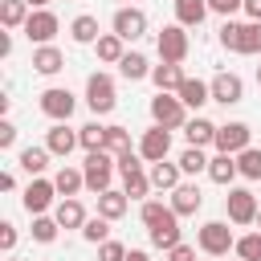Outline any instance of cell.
<instances>
[{"mask_svg":"<svg viewBox=\"0 0 261 261\" xmlns=\"http://www.w3.org/2000/svg\"><path fill=\"white\" fill-rule=\"evenodd\" d=\"M53 184H57V196H77L82 188H86V171H77V167H61L57 175H53Z\"/></svg>","mask_w":261,"mask_h":261,"instance_id":"obj_28","label":"cell"},{"mask_svg":"<svg viewBox=\"0 0 261 261\" xmlns=\"http://www.w3.org/2000/svg\"><path fill=\"white\" fill-rule=\"evenodd\" d=\"M45 147H49L57 159H69V151H73V147H82V139H77V130H69L65 122H53V126H49V135H45Z\"/></svg>","mask_w":261,"mask_h":261,"instance_id":"obj_14","label":"cell"},{"mask_svg":"<svg viewBox=\"0 0 261 261\" xmlns=\"http://www.w3.org/2000/svg\"><path fill=\"white\" fill-rule=\"evenodd\" d=\"M114 33H118L122 41H139V37L147 33V12L135 8V4H122V8L114 12Z\"/></svg>","mask_w":261,"mask_h":261,"instance_id":"obj_10","label":"cell"},{"mask_svg":"<svg viewBox=\"0 0 261 261\" xmlns=\"http://www.w3.org/2000/svg\"><path fill=\"white\" fill-rule=\"evenodd\" d=\"M57 29H61V20H57L49 8H33L29 20H24V37H29L33 45H53Z\"/></svg>","mask_w":261,"mask_h":261,"instance_id":"obj_6","label":"cell"},{"mask_svg":"<svg viewBox=\"0 0 261 261\" xmlns=\"http://www.w3.org/2000/svg\"><path fill=\"white\" fill-rule=\"evenodd\" d=\"M151 82H155L159 90H171V94H175V90H179V82H184V69H179L175 61H163V65H155V69H151Z\"/></svg>","mask_w":261,"mask_h":261,"instance_id":"obj_30","label":"cell"},{"mask_svg":"<svg viewBox=\"0 0 261 261\" xmlns=\"http://www.w3.org/2000/svg\"><path fill=\"white\" fill-rule=\"evenodd\" d=\"M49 155H53L49 147H24V151H20V167H24L29 175H41V171L49 167Z\"/></svg>","mask_w":261,"mask_h":261,"instance_id":"obj_32","label":"cell"},{"mask_svg":"<svg viewBox=\"0 0 261 261\" xmlns=\"http://www.w3.org/2000/svg\"><path fill=\"white\" fill-rule=\"evenodd\" d=\"M208 12H212V8H208V0H175V24H184V29L200 24Z\"/></svg>","mask_w":261,"mask_h":261,"instance_id":"obj_25","label":"cell"},{"mask_svg":"<svg viewBox=\"0 0 261 261\" xmlns=\"http://www.w3.org/2000/svg\"><path fill=\"white\" fill-rule=\"evenodd\" d=\"M73 106H77V98H73L69 90H61V86H49V90L41 94V110H45L53 122H69Z\"/></svg>","mask_w":261,"mask_h":261,"instance_id":"obj_11","label":"cell"},{"mask_svg":"<svg viewBox=\"0 0 261 261\" xmlns=\"http://www.w3.org/2000/svg\"><path fill=\"white\" fill-rule=\"evenodd\" d=\"M179 175H184V167H179V163H167V159L151 163V184H155L159 192H171V188H179Z\"/></svg>","mask_w":261,"mask_h":261,"instance_id":"obj_24","label":"cell"},{"mask_svg":"<svg viewBox=\"0 0 261 261\" xmlns=\"http://www.w3.org/2000/svg\"><path fill=\"white\" fill-rule=\"evenodd\" d=\"M184 135H188V147H208V143H216V122L196 114V118L184 122Z\"/></svg>","mask_w":261,"mask_h":261,"instance_id":"obj_21","label":"cell"},{"mask_svg":"<svg viewBox=\"0 0 261 261\" xmlns=\"http://www.w3.org/2000/svg\"><path fill=\"white\" fill-rule=\"evenodd\" d=\"M155 49H159V61H175V65H179V61L188 57V49H192L184 24H167V29L155 37Z\"/></svg>","mask_w":261,"mask_h":261,"instance_id":"obj_7","label":"cell"},{"mask_svg":"<svg viewBox=\"0 0 261 261\" xmlns=\"http://www.w3.org/2000/svg\"><path fill=\"white\" fill-rule=\"evenodd\" d=\"M94 49H98V61L118 65V61H122V53H126V41H122L118 33H102V37L94 41Z\"/></svg>","mask_w":261,"mask_h":261,"instance_id":"obj_23","label":"cell"},{"mask_svg":"<svg viewBox=\"0 0 261 261\" xmlns=\"http://www.w3.org/2000/svg\"><path fill=\"white\" fill-rule=\"evenodd\" d=\"M237 167H241L245 179H261V147H245L237 155Z\"/></svg>","mask_w":261,"mask_h":261,"instance_id":"obj_35","label":"cell"},{"mask_svg":"<svg viewBox=\"0 0 261 261\" xmlns=\"http://www.w3.org/2000/svg\"><path fill=\"white\" fill-rule=\"evenodd\" d=\"M175 94H179V102H184V106H192V110H200L204 102H212V86H208V82H200V77H184Z\"/></svg>","mask_w":261,"mask_h":261,"instance_id":"obj_17","label":"cell"},{"mask_svg":"<svg viewBox=\"0 0 261 261\" xmlns=\"http://www.w3.org/2000/svg\"><path fill=\"white\" fill-rule=\"evenodd\" d=\"M237 175H241V167H237V155H224V151H216V155L208 159V179H212V184L228 188Z\"/></svg>","mask_w":261,"mask_h":261,"instance_id":"obj_15","label":"cell"},{"mask_svg":"<svg viewBox=\"0 0 261 261\" xmlns=\"http://www.w3.org/2000/svg\"><path fill=\"white\" fill-rule=\"evenodd\" d=\"M200 249L208 253V257H224L228 249H237V237H232V228L224 224V220H208V224H200Z\"/></svg>","mask_w":261,"mask_h":261,"instance_id":"obj_5","label":"cell"},{"mask_svg":"<svg viewBox=\"0 0 261 261\" xmlns=\"http://www.w3.org/2000/svg\"><path fill=\"white\" fill-rule=\"evenodd\" d=\"M171 212H175L171 204H159V200H143V212H139V216H143V224L151 228V224H159V220H163V216H171Z\"/></svg>","mask_w":261,"mask_h":261,"instance_id":"obj_41","label":"cell"},{"mask_svg":"<svg viewBox=\"0 0 261 261\" xmlns=\"http://www.w3.org/2000/svg\"><path fill=\"white\" fill-rule=\"evenodd\" d=\"M126 261H151V257H147L143 249H130V253H126Z\"/></svg>","mask_w":261,"mask_h":261,"instance_id":"obj_51","label":"cell"},{"mask_svg":"<svg viewBox=\"0 0 261 261\" xmlns=\"http://www.w3.org/2000/svg\"><path fill=\"white\" fill-rule=\"evenodd\" d=\"M53 196H57V184H53V179H41V175H33V184L24 188L20 204H24V212H29V216H41V212L53 204Z\"/></svg>","mask_w":261,"mask_h":261,"instance_id":"obj_9","label":"cell"},{"mask_svg":"<svg viewBox=\"0 0 261 261\" xmlns=\"http://www.w3.org/2000/svg\"><path fill=\"white\" fill-rule=\"evenodd\" d=\"M241 53H261V20H249L241 33Z\"/></svg>","mask_w":261,"mask_h":261,"instance_id":"obj_42","label":"cell"},{"mask_svg":"<svg viewBox=\"0 0 261 261\" xmlns=\"http://www.w3.org/2000/svg\"><path fill=\"white\" fill-rule=\"evenodd\" d=\"M69 37L77 41V45H94L102 33H98V16H90V12H82V16H73V24H69Z\"/></svg>","mask_w":261,"mask_h":261,"instance_id":"obj_27","label":"cell"},{"mask_svg":"<svg viewBox=\"0 0 261 261\" xmlns=\"http://www.w3.org/2000/svg\"><path fill=\"white\" fill-rule=\"evenodd\" d=\"M208 86H212V102H220V106H237L245 98V82L237 73H216Z\"/></svg>","mask_w":261,"mask_h":261,"instance_id":"obj_13","label":"cell"},{"mask_svg":"<svg viewBox=\"0 0 261 261\" xmlns=\"http://www.w3.org/2000/svg\"><path fill=\"white\" fill-rule=\"evenodd\" d=\"M224 212H228L232 224H257L261 204H257V196H253L249 188H228V196H224Z\"/></svg>","mask_w":261,"mask_h":261,"instance_id":"obj_4","label":"cell"},{"mask_svg":"<svg viewBox=\"0 0 261 261\" xmlns=\"http://www.w3.org/2000/svg\"><path fill=\"white\" fill-rule=\"evenodd\" d=\"M167 261H196V249H192V245H184V241H179V245H175V249H167Z\"/></svg>","mask_w":261,"mask_h":261,"instance_id":"obj_46","label":"cell"},{"mask_svg":"<svg viewBox=\"0 0 261 261\" xmlns=\"http://www.w3.org/2000/svg\"><path fill=\"white\" fill-rule=\"evenodd\" d=\"M114 102H118V98H114V77L102 73V69L90 73V77H86V106H90L94 114H110Z\"/></svg>","mask_w":261,"mask_h":261,"instance_id":"obj_3","label":"cell"},{"mask_svg":"<svg viewBox=\"0 0 261 261\" xmlns=\"http://www.w3.org/2000/svg\"><path fill=\"white\" fill-rule=\"evenodd\" d=\"M126 204H130V196H126V192L106 188V192L98 196V216H106V220H122V216H126Z\"/></svg>","mask_w":261,"mask_h":261,"instance_id":"obj_22","label":"cell"},{"mask_svg":"<svg viewBox=\"0 0 261 261\" xmlns=\"http://www.w3.org/2000/svg\"><path fill=\"white\" fill-rule=\"evenodd\" d=\"M245 12H249V20H261V0H245Z\"/></svg>","mask_w":261,"mask_h":261,"instance_id":"obj_48","label":"cell"},{"mask_svg":"<svg viewBox=\"0 0 261 261\" xmlns=\"http://www.w3.org/2000/svg\"><path fill=\"white\" fill-rule=\"evenodd\" d=\"M82 171H86V188L102 196V192L110 188L114 171H118V159H114L110 151H86V163H82Z\"/></svg>","mask_w":261,"mask_h":261,"instance_id":"obj_1","label":"cell"},{"mask_svg":"<svg viewBox=\"0 0 261 261\" xmlns=\"http://www.w3.org/2000/svg\"><path fill=\"white\" fill-rule=\"evenodd\" d=\"M208 8H212V12H220L224 20H232V12H241V8H245V0H208Z\"/></svg>","mask_w":261,"mask_h":261,"instance_id":"obj_44","label":"cell"},{"mask_svg":"<svg viewBox=\"0 0 261 261\" xmlns=\"http://www.w3.org/2000/svg\"><path fill=\"white\" fill-rule=\"evenodd\" d=\"M61 65H65V57H61V49H57V45H37V49H33V69H37V73L53 77Z\"/></svg>","mask_w":261,"mask_h":261,"instance_id":"obj_20","label":"cell"},{"mask_svg":"<svg viewBox=\"0 0 261 261\" xmlns=\"http://www.w3.org/2000/svg\"><path fill=\"white\" fill-rule=\"evenodd\" d=\"M8 53H12V37L4 33V37H0V57H8Z\"/></svg>","mask_w":261,"mask_h":261,"instance_id":"obj_50","label":"cell"},{"mask_svg":"<svg viewBox=\"0 0 261 261\" xmlns=\"http://www.w3.org/2000/svg\"><path fill=\"white\" fill-rule=\"evenodd\" d=\"M126 4H130V0H126Z\"/></svg>","mask_w":261,"mask_h":261,"instance_id":"obj_56","label":"cell"},{"mask_svg":"<svg viewBox=\"0 0 261 261\" xmlns=\"http://www.w3.org/2000/svg\"><path fill=\"white\" fill-rule=\"evenodd\" d=\"M126 253H130V249H126L122 241H102V245H98V261H126Z\"/></svg>","mask_w":261,"mask_h":261,"instance_id":"obj_43","label":"cell"},{"mask_svg":"<svg viewBox=\"0 0 261 261\" xmlns=\"http://www.w3.org/2000/svg\"><path fill=\"white\" fill-rule=\"evenodd\" d=\"M118 73H122L126 82H143V77L151 73V65H147V57H143V53H122V61H118Z\"/></svg>","mask_w":261,"mask_h":261,"instance_id":"obj_31","label":"cell"},{"mask_svg":"<svg viewBox=\"0 0 261 261\" xmlns=\"http://www.w3.org/2000/svg\"><path fill=\"white\" fill-rule=\"evenodd\" d=\"M0 188H4V192H12V188H16V175H12V171H4V175H0Z\"/></svg>","mask_w":261,"mask_h":261,"instance_id":"obj_49","label":"cell"},{"mask_svg":"<svg viewBox=\"0 0 261 261\" xmlns=\"http://www.w3.org/2000/svg\"><path fill=\"white\" fill-rule=\"evenodd\" d=\"M12 143H16V126H12L8 118H4V122H0V151H8Z\"/></svg>","mask_w":261,"mask_h":261,"instance_id":"obj_47","label":"cell"},{"mask_svg":"<svg viewBox=\"0 0 261 261\" xmlns=\"http://www.w3.org/2000/svg\"><path fill=\"white\" fill-rule=\"evenodd\" d=\"M106 151L118 159V155H126L130 151V130L126 126H106Z\"/></svg>","mask_w":261,"mask_h":261,"instance_id":"obj_36","label":"cell"},{"mask_svg":"<svg viewBox=\"0 0 261 261\" xmlns=\"http://www.w3.org/2000/svg\"><path fill=\"white\" fill-rule=\"evenodd\" d=\"M57 228H61V224H57V216H45V212H41V216H33V241L53 245V241H57Z\"/></svg>","mask_w":261,"mask_h":261,"instance_id":"obj_34","label":"cell"},{"mask_svg":"<svg viewBox=\"0 0 261 261\" xmlns=\"http://www.w3.org/2000/svg\"><path fill=\"white\" fill-rule=\"evenodd\" d=\"M179 167H184V175H200V171H208V155H204V147H188V151L179 155Z\"/></svg>","mask_w":261,"mask_h":261,"instance_id":"obj_37","label":"cell"},{"mask_svg":"<svg viewBox=\"0 0 261 261\" xmlns=\"http://www.w3.org/2000/svg\"><path fill=\"white\" fill-rule=\"evenodd\" d=\"M151 245H155V249H163V253L179 245V216H175V212H171V216H163L159 224H151Z\"/></svg>","mask_w":261,"mask_h":261,"instance_id":"obj_18","label":"cell"},{"mask_svg":"<svg viewBox=\"0 0 261 261\" xmlns=\"http://www.w3.org/2000/svg\"><path fill=\"white\" fill-rule=\"evenodd\" d=\"M29 0H0V24L4 29H24V20H29Z\"/></svg>","mask_w":261,"mask_h":261,"instance_id":"obj_26","label":"cell"},{"mask_svg":"<svg viewBox=\"0 0 261 261\" xmlns=\"http://www.w3.org/2000/svg\"><path fill=\"white\" fill-rule=\"evenodd\" d=\"M151 118H155V126H167V130H175V126H184V122H188V106L179 102V94H171V90H159V94L151 98Z\"/></svg>","mask_w":261,"mask_h":261,"instance_id":"obj_2","label":"cell"},{"mask_svg":"<svg viewBox=\"0 0 261 261\" xmlns=\"http://www.w3.org/2000/svg\"><path fill=\"white\" fill-rule=\"evenodd\" d=\"M200 204H204V196H200L196 184H179V188H171V208H175V216H196Z\"/></svg>","mask_w":261,"mask_h":261,"instance_id":"obj_16","label":"cell"},{"mask_svg":"<svg viewBox=\"0 0 261 261\" xmlns=\"http://www.w3.org/2000/svg\"><path fill=\"white\" fill-rule=\"evenodd\" d=\"M77 139H82L86 151H106V126H102V122H86V126H77Z\"/></svg>","mask_w":261,"mask_h":261,"instance_id":"obj_33","label":"cell"},{"mask_svg":"<svg viewBox=\"0 0 261 261\" xmlns=\"http://www.w3.org/2000/svg\"><path fill=\"white\" fill-rule=\"evenodd\" d=\"M167 151H171V130H167V126H151V130H143V139H139V155H143L147 163L167 159Z\"/></svg>","mask_w":261,"mask_h":261,"instance_id":"obj_12","label":"cell"},{"mask_svg":"<svg viewBox=\"0 0 261 261\" xmlns=\"http://www.w3.org/2000/svg\"><path fill=\"white\" fill-rule=\"evenodd\" d=\"M245 147H253V130H249V122H224V126H216V151H224V155H241Z\"/></svg>","mask_w":261,"mask_h":261,"instance_id":"obj_8","label":"cell"},{"mask_svg":"<svg viewBox=\"0 0 261 261\" xmlns=\"http://www.w3.org/2000/svg\"><path fill=\"white\" fill-rule=\"evenodd\" d=\"M241 33H245V24L224 20V24H220V45H224L228 53H241Z\"/></svg>","mask_w":261,"mask_h":261,"instance_id":"obj_40","label":"cell"},{"mask_svg":"<svg viewBox=\"0 0 261 261\" xmlns=\"http://www.w3.org/2000/svg\"><path fill=\"white\" fill-rule=\"evenodd\" d=\"M257 224H261V212H257Z\"/></svg>","mask_w":261,"mask_h":261,"instance_id":"obj_54","label":"cell"},{"mask_svg":"<svg viewBox=\"0 0 261 261\" xmlns=\"http://www.w3.org/2000/svg\"><path fill=\"white\" fill-rule=\"evenodd\" d=\"M8 261H16V257H8Z\"/></svg>","mask_w":261,"mask_h":261,"instance_id":"obj_55","label":"cell"},{"mask_svg":"<svg viewBox=\"0 0 261 261\" xmlns=\"http://www.w3.org/2000/svg\"><path fill=\"white\" fill-rule=\"evenodd\" d=\"M29 4H33V8H45V4H49V0H29Z\"/></svg>","mask_w":261,"mask_h":261,"instance_id":"obj_52","label":"cell"},{"mask_svg":"<svg viewBox=\"0 0 261 261\" xmlns=\"http://www.w3.org/2000/svg\"><path fill=\"white\" fill-rule=\"evenodd\" d=\"M0 249H4V253H12V249H16V224H12V220H4V224H0Z\"/></svg>","mask_w":261,"mask_h":261,"instance_id":"obj_45","label":"cell"},{"mask_svg":"<svg viewBox=\"0 0 261 261\" xmlns=\"http://www.w3.org/2000/svg\"><path fill=\"white\" fill-rule=\"evenodd\" d=\"M53 216H57V224H61V228H82V224L90 220L77 196H65V200H61V204L53 208Z\"/></svg>","mask_w":261,"mask_h":261,"instance_id":"obj_19","label":"cell"},{"mask_svg":"<svg viewBox=\"0 0 261 261\" xmlns=\"http://www.w3.org/2000/svg\"><path fill=\"white\" fill-rule=\"evenodd\" d=\"M82 237H86L90 245H102V241H110V220H106V216H90V220L82 224Z\"/></svg>","mask_w":261,"mask_h":261,"instance_id":"obj_38","label":"cell"},{"mask_svg":"<svg viewBox=\"0 0 261 261\" xmlns=\"http://www.w3.org/2000/svg\"><path fill=\"white\" fill-rule=\"evenodd\" d=\"M237 257H241V261H261V232L237 237Z\"/></svg>","mask_w":261,"mask_h":261,"instance_id":"obj_39","label":"cell"},{"mask_svg":"<svg viewBox=\"0 0 261 261\" xmlns=\"http://www.w3.org/2000/svg\"><path fill=\"white\" fill-rule=\"evenodd\" d=\"M257 86H261V65H257Z\"/></svg>","mask_w":261,"mask_h":261,"instance_id":"obj_53","label":"cell"},{"mask_svg":"<svg viewBox=\"0 0 261 261\" xmlns=\"http://www.w3.org/2000/svg\"><path fill=\"white\" fill-rule=\"evenodd\" d=\"M155 184H151V175L143 171V167H135V171H122V192L130 196V200H147V192H151Z\"/></svg>","mask_w":261,"mask_h":261,"instance_id":"obj_29","label":"cell"}]
</instances>
